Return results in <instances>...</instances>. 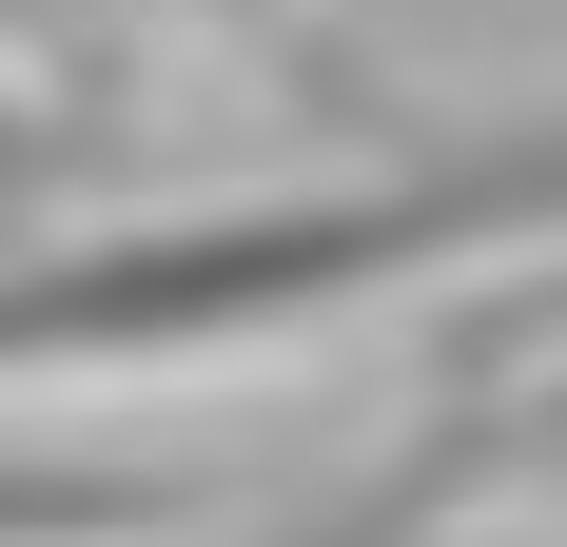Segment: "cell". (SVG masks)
I'll use <instances>...</instances> for the list:
<instances>
[{
  "label": "cell",
  "mask_w": 567,
  "mask_h": 547,
  "mask_svg": "<svg viewBox=\"0 0 567 547\" xmlns=\"http://www.w3.org/2000/svg\"><path fill=\"white\" fill-rule=\"evenodd\" d=\"M567 216V117L470 137V157L392 176V196H255V216H157V235H79V255L0 274V372H176V352H255L313 332L352 293H411L451 255H509Z\"/></svg>",
  "instance_id": "6da1fadb"
},
{
  "label": "cell",
  "mask_w": 567,
  "mask_h": 547,
  "mask_svg": "<svg viewBox=\"0 0 567 547\" xmlns=\"http://www.w3.org/2000/svg\"><path fill=\"white\" fill-rule=\"evenodd\" d=\"M176 489H79V469H0V547H117V528H157Z\"/></svg>",
  "instance_id": "7a4b0ae2"
},
{
  "label": "cell",
  "mask_w": 567,
  "mask_h": 547,
  "mask_svg": "<svg viewBox=\"0 0 567 547\" xmlns=\"http://www.w3.org/2000/svg\"><path fill=\"white\" fill-rule=\"evenodd\" d=\"M528 332H567V293H548V313H528Z\"/></svg>",
  "instance_id": "3957f363"
}]
</instances>
